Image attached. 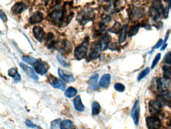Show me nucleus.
Masks as SVG:
<instances>
[{"label": "nucleus", "mask_w": 171, "mask_h": 129, "mask_svg": "<svg viewBox=\"0 0 171 129\" xmlns=\"http://www.w3.org/2000/svg\"><path fill=\"white\" fill-rule=\"evenodd\" d=\"M67 10L65 7L57 5L49 14V18L53 23L56 24H67L73 17L72 13L67 15Z\"/></svg>", "instance_id": "1"}, {"label": "nucleus", "mask_w": 171, "mask_h": 129, "mask_svg": "<svg viewBox=\"0 0 171 129\" xmlns=\"http://www.w3.org/2000/svg\"><path fill=\"white\" fill-rule=\"evenodd\" d=\"M95 17V13L91 8H86L78 13L77 21L81 25H86L90 21L93 20Z\"/></svg>", "instance_id": "2"}, {"label": "nucleus", "mask_w": 171, "mask_h": 129, "mask_svg": "<svg viewBox=\"0 0 171 129\" xmlns=\"http://www.w3.org/2000/svg\"><path fill=\"white\" fill-rule=\"evenodd\" d=\"M89 43V37H86L82 44L76 48L74 53L75 59L78 60H82L86 56L88 52Z\"/></svg>", "instance_id": "3"}, {"label": "nucleus", "mask_w": 171, "mask_h": 129, "mask_svg": "<svg viewBox=\"0 0 171 129\" xmlns=\"http://www.w3.org/2000/svg\"><path fill=\"white\" fill-rule=\"evenodd\" d=\"M149 110L152 115H157L162 111V104L159 100H151L149 102Z\"/></svg>", "instance_id": "4"}, {"label": "nucleus", "mask_w": 171, "mask_h": 129, "mask_svg": "<svg viewBox=\"0 0 171 129\" xmlns=\"http://www.w3.org/2000/svg\"><path fill=\"white\" fill-rule=\"evenodd\" d=\"M145 122L148 129H159L162 126L160 119L156 116L147 117Z\"/></svg>", "instance_id": "5"}, {"label": "nucleus", "mask_w": 171, "mask_h": 129, "mask_svg": "<svg viewBox=\"0 0 171 129\" xmlns=\"http://www.w3.org/2000/svg\"><path fill=\"white\" fill-rule=\"evenodd\" d=\"M111 40V36L107 33H105L103 36H102L95 45L101 52L105 51L110 44Z\"/></svg>", "instance_id": "6"}, {"label": "nucleus", "mask_w": 171, "mask_h": 129, "mask_svg": "<svg viewBox=\"0 0 171 129\" xmlns=\"http://www.w3.org/2000/svg\"><path fill=\"white\" fill-rule=\"evenodd\" d=\"M33 66L36 73L41 75L46 74L49 69L47 64L40 60H36Z\"/></svg>", "instance_id": "7"}, {"label": "nucleus", "mask_w": 171, "mask_h": 129, "mask_svg": "<svg viewBox=\"0 0 171 129\" xmlns=\"http://www.w3.org/2000/svg\"><path fill=\"white\" fill-rule=\"evenodd\" d=\"M131 117L133 119V123L137 126L139 124L140 117V106L139 100H137L131 111Z\"/></svg>", "instance_id": "8"}, {"label": "nucleus", "mask_w": 171, "mask_h": 129, "mask_svg": "<svg viewBox=\"0 0 171 129\" xmlns=\"http://www.w3.org/2000/svg\"><path fill=\"white\" fill-rule=\"evenodd\" d=\"M169 79L165 78H159L157 80V89L160 93L167 90V88L170 86Z\"/></svg>", "instance_id": "9"}, {"label": "nucleus", "mask_w": 171, "mask_h": 129, "mask_svg": "<svg viewBox=\"0 0 171 129\" xmlns=\"http://www.w3.org/2000/svg\"><path fill=\"white\" fill-rule=\"evenodd\" d=\"M34 37L39 42L42 43L45 39V33L43 29L40 26H35L33 29Z\"/></svg>", "instance_id": "10"}, {"label": "nucleus", "mask_w": 171, "mask_h": 129, "mask_svg": "<svg viewBox=\"0 0 171 129\" xmlns=\"http://www.w3.org/2000/svg\"><path fill=\"white\" fill-rule=\"evenodd\" d=\"M28 5L24 2H18L15 4L11 9V11L15 15L20 14L27 9Z\"/></svg>", "instance_id": "11"}, {"label": "nucleus", "mask_w": 171, "mask_h": 129, "mask_svg": "<svg viewBox=\"0 0 171 129\" xmlns=\"http://www.w3.org/2000/svg\"><path fill=\"white\" fill-rule=\"evenodd\" d=\"M19 65H20V67L22 68V70H23L26 73V74L29 77L33 79L36 81H38L39 80V77H38L37 75L36 74L34 70L31 67L27 66V64H25L23 63H20Z\"/></svg>", "instance_id": "12"}, {"label": "nucleus", "mask_w": 171, "mask_h": 129, "mask_svg": "<svg viewBox=\"0 0 171 129\" xmlns=\"http://www.w3.org/2000/svg\"><path fill=\"white\" fill-rule=\"evenodd\" d=\"M58 74L59 77L64 81L68 82H74L75 79L73 75L70 73H68L67 72L61 69H59L58 70Z\"/></svg>", "instance_id": "13"}, {"label": "nucleus", "mask_w": 171, "mask_h": 129, "mask_svg": "<svg viewBox=\"0 0 171 129\" xmlns=\"http://www.w3.org/2000/svg\"><path fill=\"white\" fill-rule=\"evenodd\" d=\"M43 20V14L40 12H36L34 14H33L29 19V23L31 25L39 23L40 22H42Z\"/></svg>", "instance_id": "14"}, {"label": "nucleus", "mask_w": 171, "mask_h": 129, "mask_svg": "<svg viewBox=\"0 0 171 129\" xmlns=\"http://www.w3.org/2000/svg\"><path fill=\"white\" fill-rule=\"evenodd\" d=\"M52 86L56 89H59L62 91H64L66 88V84L64 81L61 80L57 79L55 77H53L52 80L50 82Z\"/></svg>", "instance_id": "15"}, {"label": "nucleus", "mask_w": 171, "mask_h": 129, "mask_svg": "<svg viewBox=\"0 0 171 129\" xmlns=\"http://www.w3.org/2000/svg\"><path fill=\"white\" fill-rule=\"evenodd\" d=\"M98 78H99V75L97 73L91 76L88 80V85L90 88L93 90L95 91L97 89Z\"/></svg>", "instance_id": "16"}, {"label": "nucleus", "mask_w": 171, "mask_h": 129, "mask_svg": "<svg viewBox=\"0 0 171 129\" xmlns=\"http://www.w3.org/2000/svg\"><path fill=\"white\" fill-rule=\"evenodd\" d=\"M111 76L109 74L103 75L99 81V86L101 88H106L109 86L110 84Z\"/></svg>", "instance_id": "17"}, {"label": "nucleus", "mask_w": 171, "mask_h": 129, "mask_svg": "<svg viewBox=\"0 0 171 129\" xmlns=\"http://www.w3.org/2000/svg\"><path fill=\"white\" fill-rule=\"evenodd\" d=\"M74 107L77 111L83 112L85 110V106L82 101V98L79 95L76 96L74 100Z\"/></svg>", "instance_id": "18"}, {"label": "nucleus", "mask_w": 171, "mask_h": 129, "mask_svg": "<svg viewBox=\"0 0 171 129\" xmlns=\"http://www.w3.org/2000/svg\"><path fill=\"white\" fill-rule=\"evenodd\" d=\"M8 74L9 76L13 78L16 83L19 82L21 80V76L18 72L17 68H13L10 69L8 71Z\"/></svg>", "instance_id": "19"}, {"label": "nucleus", "mask_w": 171, "mask_h": 129, "mask_svg": "<svg viewBox=\"0 0 171 129\" xmlns=\"http://www.w3.org/2000/svg\"><path fill=\"white\" fill-rule=\"evenodd\" d=\"M101 51H99L96 45H92L91 50L90 51L89 54V59L90 60H95L99 58L101 53Z\"/></svg>", "instance_id": "20"}, {"label": "nucleus", "mask_w": 171, "mask_h": 129, "mask_svg": "<svg viewBox=\"0 0 171 129\" xmlns=\"http://www.w3.org/2000/svg\"><path fill=\"white\" fill-rule=\"evenodd\" d=\"M60 129H76V126L74 123L69 119L62 121L60 125Z\"/></svg>", "instance_id": "21"}, {"label": "nucleus", "mask_w": 171, "mask_h": 129, "mask_svg": "<svg viewBox=\"0 0 171 129\" xmlns=\"http://www.w3.org/2000/svg\"><path fill=\"white\" fill-rule=\"evenodd\" d=\"M128 25H124L121 30V33H120V37H119V41L121 44H123L125 43L126 39V35L128 33Z\"/></svg>", "instance_id": "22"}, {"label": "nucleus", "mask_w": 171, "mask_h": 129, "mask_svg": "<svg viewBox=\"0 0 171 129\" xmlns=\"http://www.w3.org/2000/svg\"><path fill=\"white\" fill-rule=\"evenodd\" d=\"M46 45L49 49L52 48L55 44V36L52 32H49L47 35Z\"/></svg>", "instance_id": "23"}, {"label": "nucleus", "mask_w": 171, "mask_h": 129, "mask_svg": "<svg viewBox=\"0 0 171 129\" xmlns=\"http://www.w3.org/2000/svg\"><path fill=\"white\" fill-rule=\"evenodd\" d=\"M78 94V90L73 87H70L65 91L64 95L66 98H71L76 96Z\"/></svg>", "instance_id": "24"}, {"label": "nucleus", "mask_w": 171, "mask_h": 129, "mask_svg": "<svg viewBox=\"0 0 171 129\" xmlns=\"http://www.w3.org/2000/svg\"><path fill=\"white\" fill-rule=\"evenodd\" d=\"M160 98L162 102L164 103H167L170 102L171 99V92L170 91L166 90L160 93Z\"/></svg>", "instance_id": "25"}, {"label": "nucleus", "mask_w": 171, "mask_h": 129, "mask_svg": "<svg viewBox=\"0 0 171 129\" xmlns=\"http://www.w3.org/2000/svg\"><path fill=\"white\" fill-rule=\"evenodd\" d=\"M92 114L97 115L99 114L101 110V105L97 102H94L92 104Z\"/></svg>", "instance_id": "26"}, {"label": "nucleus", "mask_w": 171, "mask_h": 129, "mask_svg": "<svg viewBox=\"0 0 171 129\" xmlns=\"http://www.w3.org/2000/svg\"><path fill=\"white\" fill-rule=\"evenodd\" d=\"M163 71L164 78L167 79L171 78V66H164L162 68Z\"/></svg>", "instance_id": "27"}, {"label": "nucleus", "mask_w": 171, "mask_h": 129, "mask_svg": "<svg viewBox=\"0 0 171 129\" xmlns=\"http://www.w3.org/2000/svg\"><path fill=\"white\" fill-rule=\"evenodd\" d=\"M140 27V24H136V25L132 26L130 28L129 31V34H128L129 36V37H133V36L136 35L139 31Z\"/></svg>", "instance_id": "28"}, {"label": "nucleus", "mask_w": 171, "mask_h": 129, "mask_svg": "<svg viewBox=\"0 0 171 129\" xmlns=\"http://www.w3.org/2000/svg\"><path fill=\"white\" fill-rule=\"evenodd\" d=\"M57 60L59 63L61 64V66L63 67H68L70 66V63L67 61L66 59H65L63 56L61 55H58L57 56Z\"/></svg>", "instance_id": "29"}, {"label": "nucleus", "mask_w": 171, "mask_h": 129, "mask_svg": "<svg viewBox=\"0 0 171 129\" xmlns=\"http://www.w3.org/2000/svg\"><path fill=\"white\" fill-rule=\"evenodd\" d=\"M121 25L120 23L116 22V23L113 25V26L109 30V31L112 32V33H119V32H121Z\"/></svg>", "instance_id": "30"}, {"label": "nucleus", "mask_w": 171, "mask_h": 129, "mask_svg": "<svg viewBox=\"0 0 171 129\" xmlns=\"http://www.w3.org/2000/svg\"><path fill=\"white\" fill-rule=\"evenodd\" d=\"M22 60L25 62H26V63L31 64V65H33L34 63L36 62V60H37L35 58L32 57V56H23L22 58Z\"/></svg>", "instance_id": "31"}, {"label": "nucleus", "mask_w": 171, "mask_h": 129, "mask_svg": "<svg viewBox=\"0 0 171 129\" xmlns=\"http://www.w3.org/2000/svg\"><path fill=\"white\" fill-rule=\"evenodd\" d=\"M149 71H150V69H149V68H146L145 69H144L143 71H142L140 73V74L138 76L137 80H138V81H140V80H141L142 79L145 78L146 76L148 75L149 74Z\"/></svg>", "instance_id": "32"}, {"label": "nucleus", "mask_w": 171, "mask_h": 129, "mask_svg": "<svg viewBox=\"0 0 171 129\" xmlns=\"http://www.w3.org/2000/svg\"><path fill=\"white\" fill-rule=\"evenodd\" d=\"M61 119H58L54 121H52L51 124V128L52 129H58L60 127V123H61Z\"/></svg>", "instance_id": "33"}, {"label": "nucleus", "mask_w": 171, "mask_h": 129, "mask_svg": "<svg viewBox=\"0 0 171 129\" xmlns=\"http://www.w3.org/2000/svg\"><path fill=\"white\" fill-rule=\"evenodd\" d=\"M114 89L118 92H122L125 90V87L124 84L120 83H117L114 84Z\"/></svg>", "instance_id": "34"}, {"label": "nucleus", "mask_w": 171, "mask_h": 129, "mask_svg": "<svg viewBox=\"0 0 171 129\" xmlns=\"http://www.w3.org/2000/svg\"><path fill=\"white\" fill-rule=\"evenodd\" d=\"M161 57V54L160 53H158L157 54L156 56H155L153 61L152 64L151 66V69H153L155 68V67L156 66L157 63L159 62V60H160Z\"/></svg>", "instance_id": "35"}, {"label": "nucleus", "mask_w": 171, "mask_h": 129, "mask_svg": "<svg viewBox=\"0 0 171 129\" xmlns=\"http://www.w3.org/2000/svg\"><path fill=\"white\" fill-rule=\"evenodd\" d=\"M120 48V44L117 43H112L109 47V49L112 51H117Z\"/></svg>", "instance_id": "36"}, {"label": "nucleus", "mask_w": 171, "mask_h": 129, "mask_svg": "<svg viewBox=\"0 0 171 129\" xmlns=\"http://www.w3.org/2000/svg\"><path fill=\"white\" fill-rule=\"evenodd\" d=\"M25 124L29 128H32V129L37 128L38 127L37 125L33 124V123L29 119H26V121H25Z\"/></svg>", "instance_id": "37"}, {"label": "nucleus", "mask_w": 171, "mask_h": 129, "mask_svg": "<svg viewBox=\"0 0 171 129\" xmlns=\"http://www.w3.org/2000/svg\"><path fill=\"white\" fill-rule=\"evenodd\" d=\"M164 60L167 64H171V52H168L165 56Z\"/></svg>", "instance_id": "38"}, {"label": "nucleus", "mask_w": 171, "mask_h": 129, "mask_svg": "<svg viewBox=\"0 0 171 129\" xmlns=\"http://www.w3.org/2000/svg\"><path fill=\"white\" fill-rule=\"evenodd\" d=\"M170 7H166V8L164 9L163 12V17L165 19H167L169 16V10H170Z\"/></svg>", "instance_id": "39"}, {"label": "nucleus", "mask_w": 171, "mask_h": 129, "mask_svg": "<svg viewBox=\"0 0 171 129\" xmlns=\"http://www.w3.org/2000/svg\"><path fill=\"white\" fill-rule=\"evenodd\" d=\"M0 17L3 22H5L7 21L8 18H7V15H6L5 13L2 10H1L0 11Z\"/></svg>", "instance_id": "40"}, {"label": "nucleus", "mask_w": 171, "mask_h": 129, "mask_svg": "<svg viewBox=\"0 0 171 129\" xmlns=\"http://www.w3.org/2000/svg\"><path fill=\"white\" fill-rule=\"evenodd\" d=\"M163 43H164L163 40L162 39H160V40H159V41H157L156 45L153 48V49L155 50V49L159 48L163 44Z\"/></svg>", "instance_id": "41"}, {"label": "nucleus", "mask_w": 171, "mask_h": 129, "mask_svg": "<svg viewBox=\"0 0 171 129\" xmlns=\"http://www.w3.org/2000/svg\"><path fill=\"white\" fill-rule=\"evenodd\" d=\"M169 35H170V30H168V31H167L166 37H165V43H166V41H167V40H168L169 37Z\"/></svg>", "instance_id": "42"}, {"label": "nucleus", "mask_w": 171, "mask_h": 129, "mask_svg": "<svg viewBox=\"0 0 171 129\" xmlns=\"http://www.w3.org/2000/svg\"><path fill=\"white\" fill-rule=\"evenodd\" d=\"M167 46H168V44H163L162 47V48L161 49V51H164V50L167 48Z\"/></svg>", "instance_id": "43"}, {"label": "nucleus", "mask_w": 171, "mask_h": 129, "mask_svg": "<svg viewBox=\"0 0 171 129\" xmlns=\"http://www.w3.org/2000/svg\"><path fill=\"white\" fill-rule=\"evenodd\" d=\"M165 1L168 4L169 7H171V0H165Z\"/></svg>", "instance_id": "44"}, {"label": "nucleus", "mask_w": 171, "mask_h": 129, "mask_svg": "<svg viewBox=\"0 0 171 129\" xmlns=\"http://www.w3.org/2000/svg\"><path fill=\"white\" fill-rule=\"evenodd\" d=\"M167 125L168 126H171V119H170V121H168V123H167Z\"/></svg>", "instance_id": "45"}, {"label": "nucleus", "mask_w": 171, "mask_h": 129, "mask_svg": "<svg viewBox=\"0 0 171 129\" xmlns=\"http://www.w3.org/2000/svg\"><path fill=\"white\" fill-rule=\"evenodd\" d=\"M46 1H49L50 0H46Z\"/></svg>", "instance_id": "46"}, {"label": "nucleus", "mask_w": 171, "mask_h": 129, "mask_svg": "<svg viewBox=\"0 0 171 129\" xmlns=\"http://www.w3.org/2000/svg\"></svg>", "instance_id": "47"}]
</instances>
